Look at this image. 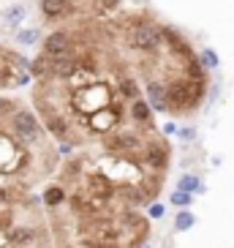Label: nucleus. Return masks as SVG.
<instances>
[{
    "label": "nucleus",
    "instance_id": "f257e3e1",
    "mask_svg": "<svg viewBox=\"0 0 234 248\" xmlns=\"http://www.w3.org/2000/svg\"><path fill=\"white\" fill-rule=\"evenodd\" d=\"M166 107L175 115H190L202 107L207 93V79H190L185 77L183 68H175L172 77H166Z\"/></svg>",
    "mask_w": 234,
    "mask_h": 248
},
{
    "label": "nucleus",
    "instance_id": "f03ea898",
    "mask_svg": "<svg viewBox=\"0 0 234 248\" xmlns=\"http://www.w3.org/2000/svg\"><path fill=\"white\" fill-rule=\"evenodd\" d=\"M125 36H123V44L128 46L131 52H150V55H158V52L166 49V25H158L153 19H125Z\"/></svg>",
    "mask_w": 234,
    "mask_h": 248
},
{
    "label": "nucleus",
    "instance_id": "7ed1b4c3",
    "mask_svg": "<svg viewBox=\"0 0 234 248\" xmlns=\"http://www.w3.org/2000/svg\"><path fill=\"white\" fill-rule=\"evenodd\" d=\"M115 104V90L106 82H90L85 88H73L71 90V107L73 112H79L82 117H90L93 112L103 109Z\"/></svg>",
    "mask_w": 234,
    "mask_h": 248
},
{
    "label": "nucleus",
    "instance_id": "20e7f679",
    "mask_svg": "<svg viewBox=\"0 0 234 248\" xmlns=\"http://www.w3.org/2000/svg\"><path fill=\"white\" fill-rule=\"evenodd\" d=\"M120 120H123V109H120L117 104H109V107L93 112L90 117H85V125H88L93 134H112L117 125H120Z\"/></svg>",
    "mask_w": 234,
    "mask_h": 248
},
{
    "label": "nucleus",
    "instance_id": "39448f33",
    "mask_svg": "<svg viewBox=\"0 0 234 248\" xmlns=\"http://www.w3.org/2000/svg\"><path fill=\"white\" fill-rule=\"evenodd\" d=\"M11 131L25 142H33L41 137V123L30 109H14L11 112Z\"/></svg>",
    "mask_w": 234,
    "mask_h": 248
},
{
    "label": "nucleus",
    "instance_id": "423d86ee",
    "mask_svg": "<svg viewBox=\"0 0 234 248\" xmlns=\"http://www.w3.org/2000/svg\"><path fill=\"white\" fill-rule=\"evenodd\" d=\"M76 49H79V44L73 41V33H68V30H55V33H49L41 41V52L49 55V58L68 55V52H76Z\"/></svg>",
    "mask_w": 234,
    "mask_h": 248
},
{
    "label": "nucleus",
    "instance_id": "0eeeda50",
    "mask_svg": "<svg viewBox=\"0 0 234 248\" xmlns=\"http://www.w3.org/2000/svg\"><path fill=\"white\" fill-rule=\"evenodd\" d=\"M38 8L46 22H60L76 11V3L73 0H38Z\"/></svg>",
    "mask_w": 234,
    "mask_h": 248
},
{
    "label": "nucleus",
    "instance_id": "6e6552de",
    "mask_svg": "<svg viewBox=\"0 0 234 248\" xmlns=\"http://www.w3.org/2000/svg\"><path fill=\"white\" fill-rule=\"evenodd\" d=\"M145 101L150 104L153 112H169L166 107V82L161 77H150L145 82Z\"/></svg>",
    "mask_w": 234,
    "mask_h": 248
},
{
    "label": "nucleus",
    "instance_id": "1a4fd4ad",
    "mask_svg": "<svg viewBox=\"0 0 234 248\" xmlns=\"http://www.w3.org/2000/svg\"><path fill=\"white\" fill-rule=\"evenodd\" d=\"M103 145L109 147V150H115V153H120V155H128V153L133 155L142 147V139L136 131H117V134H112Z\"/></svg>",
    "mask_w": 234,
    "mask_h": 248
},
{
    "label": "nucleus",
    "instance_id": "9d476101",
    "mask_svg": "<svg viewBox=\"0 0 234 248\" xmlns=\"http://www.w3.org/2000/svg\"><path fill=\"white\" fill-rule=\"evenodd\" d=\"M145 161L150 164L153 169H166V164H169V147H166V142H150V145L145 147Z\"/></svg>",
    "mask_w": 234,
    "mask_h": 248
},
{
    "label": "nucleus",
    "instance_id": "9b49d317",
    "mask_svg": "<svg viewBox=\"0 0 234 248\" xmlns=\"http://www.w3.org/2000/svg\"><path fill=\"white\" fill-rule=\"evenodd\" d=\"M128 117H131L133 123H139V125H150V128H153V109H150V104H147L145 98H142V95L131 101Z\"/></svg>",
    "mask_w": 234,
    "mask_h": 248
},
{
    "label": "nucleus",
    "instance_id": "f8f14e48",
    "mask_svg": "<svg viewBox=\"0 0 234 248\" xmlns=\"http://www.w3.org/2000/svg\"><path fill=\"white\" fill-rule=\"evenodd\" d=\"M3 22L8 25V28H16V25L25 22V16H28V6H22V3H11V6L3 8Z\"/></svg>",
    "mask_w": 234,
    "mask_h": 248
},
{
    "label": "nucleus",
    "instance_id": "ddd939ff",
    "mask_svg": "<svg viewBox=\"0 0 234 248\" xmlns=\"http://www.w3.org/2000/svg\"><path fill=\"white\" fill-rule=\"evenodd\" d=\"M46 128H49L52 134L58 139H63L68 134V123L63 120V115L60 112H55V109H46Z\"/></svg>",
    "mask_w": 234,
    "mask_h": 248
},
{
    "label": "nucleus",
    "instance_id": "4468645a",
    "mask_svg": "<svg viewBox=\"0 0 234 248\" xmlns=\"http://www.w3.org/2000/svg\"><path fill=\"white\" fill-rule=\"evenodd\" d=\"M88 188L93 191V197L106 199V197L112 194V183L106 180L103 175H90V177H88Z\"/></svg>",
    "mask_w": 234,
    "mask_h": 248
},
{
    "label": "nucleus",
    "instance_id": "2eb2a0df",
    "mask_svg": "<svg viewBox=\"0 0 234 248\" xmlns=\"http://www.w3.org/2000/svg\"><path fill=\"white\" fill-rule=\"evenodd\" d=\"M117 90H120V95H125V98H131V101L142 95L136 77H128V74H123V77H120V82H117Z\"/></svg>",
    "mask_w": 234,
    "mask_h": 248
},
{
    "label": "nucleus",
    "instance_id": "dca6fc26",
    "mask_svg": "<svg viewBox=\"0 0 234 248\" xmlns=\"http://www.w3.org/2000/svg\"><path fill=\"white\" fill-rule=\"evenodd\" d=\"M33 237H36V234H33V229H28V226H14V229L6 232V243H11V246H28Z\"/></svg>",
    "mask_w": 234,
    "mask_h": 248
},
{
    "label": "nucleus",
    "instance_id": "f3484780",
    "mask_svg": "<svg viewBox=\"0 0 234 248\" xmlns=\"http://www.w3.org/2000/svg\"><path fill=\"white\" fill-rule=\"evenodd\" d=\"M41 41V30L38 28H25V30H16V44L19 46H33Z\"/></svg>",
    "mask_w": 234,
    "mask_h": 248
},
{
    "label": "nucleus",
    "instance_id": "a211bd4d",
    "mask_svg": "<svg viewBox=\"0 0 234 248\" xmlns=\"http://www.w3.org/2000/svg\"><path fill=\"white\" fill-rule=\"evenodd\" d=\"M177 188L188 191V194H199V191H205V186H202V180H199L196 175H183L180 183H177Z\"/></svg>",
    "mask_w": 234,
    "mask_h": 248
},
{
    "label": "nucleus",
    "instance_id": "6ab92c4d",
    "mask_svg": "<svg viewBox=\"0 0 234 248\" xmlns=\"http://www.w3.org/2000/svg\"><path fill=\"white\" fill-rule=\"evenodd\" d=\"M63 199H66V191H63V186H49V188L44 191V202L49 204V207H58Z\"/></svg>",
    "mask_w": 234,
    "mask_h": 248
},
{
    "label": "nucleus",
    "instance_id": "aec40b11",
    "mask_svg": "<svg viewBox=\"0 0 234 248\" xmlns=\"http://www.w3.org/2000/svg\"><path fill=\"white\" fill-rule=\"evenodd\" d=\"M199 63H202V68H205V71H212V68L220 66V58L212 49H202V52H199Z\"/></svg>",
    "mask_w": 234,
    "mask_h": 248
},
{
    "label": "nucleus",
    "instance_id": "412c9836",
    "mask_svg": "<svg viewBox=\"0 0 234 248\" xmlns=\"http://www.w3.org/2000/svg\"><path fill=\"white\" fill-rule=\"evenodd\" d=\"M193 224H196V216H193V213H188V210H183L175 218V229H177V232H188Z\"/></svg>",
    "mask_w": 234,
    "mask_h": 248
},
{
    "label": "nucleus",
    "instance_id": "4be33fe9",
    "mask_svg": "<svg viewBox=\"0 0 234 248\" xmlns=\"http://www.w3.org/2000/svg\"><path fill=\"white\" fill-rule=\"evenodd\" d=\"M190 202H193V194H188V191L177 188L175 194H172V204H177V207H188Z\"/></svg>",
    "mask_w": 234,
    "mask_h": 248
},
{
    "label": "nucleus",
    "instance_id": "5701e85b",
    "mask_svg": "<svg viewBox=\"0 0 234 248\" xmlns=\"http://www.w3.org/2000/svg\"><path fill=\"white\" fill-rule=\"evenodd\" d=\"M177 134H180V139H183V142H193V139H196V131H193V128H188V125H185V128H177Z\"/></svg>",
    "mask_w": 234,
    "mask_h": 248
},
{
    "label": "nucleus",
    "instance_id": "b1692460",
    "mask_svg": "<svg viewBox=\"0 0 234 248\" xmlns=\"http://www.w3.org/2000/svg\"><path fill=\"white\" fill-rule=\"evenodd\" d=\"M147 213H150V218H161V216H163V204L161 202H153Z\"/></svg>",
    "mask_w": 234,
    "mask_h": 248
},
{
    "label": "nucleus",
    "instance_id": "393cba45",
    "mask_svg": "<svg viewBox=\"0 0 234 248\" xmlns=\"http://www.w3.org/2000/svg\"><path fill=\"white\" fill-rule=\"evenodd\" d=\"M8 109H14V104L8 98H0V115H8Z\"/></svg>",
    "mask_w": 234,
    "mask_h": 248
},
{
    "label": "nucleus",
    "instance_id": "a878e982",
    "mask_svg": "<svg viewBox=\"0 0 234 248\" xmlns=\"http://www.w3.org/2000/svg\"><path fill=\"white\" fill-rule=\"evenodd\" d=\"M98 3H103V8H117L123 0H98Z\"/></svg>",
    "mask_w": 234,
    "mask_h": 248
},
{
    "label": "nucleus",
    "instance_id": "bb28decb",
    "mask_svg": "<svg viewBox=\"0 0 234 248\" xmlns=\"http://www.w3.org/2000/svg\"><path fill=\"white\" fill-rule=\"evenodd\" d=\"M163 134H169V137H172V134H177V125L175 123H166V125H163Z\"/></svg>",
    "mask_w": 234,
    "mask_h": 248
},
{
    "label": "nucleus",
    "instance_id": "cd10ccee",
    "mask_svg": "<svg viewBox=\"0 0 234 248\" xmlns=\"http://www.w3.org/2000/svg\"><path fill=\"white\" fill-rule=\"evenodd\" d=\"M6 199H8V191H3V188H0V202H6Z\"/></svg>",
    "mask_w": 234,
    "mask_h": 248
},
{
    "label": "nucleus",
    "instance_id": "c85d7f7f",
    "mask_svg": "<svg viewBox=\"0 0 234 248\" xmlns=\"http://www.w3.org/2000/svg\"><path fill=\"white\" fill-rule=\"evenodd\" d=\"M95 248H106V246H95Z\"/></svg>",
    "mask_w": 234,
    "mask_h": 248
},
{
    "label": "nucleus",
    "instance_id": "c756f323",
    "mask_svg": "<svg viewBox=\"0 0 234 248\" xmlns=\"http://www.w3.org/2000/svg\"><path fill=\"white\" fill-rule=\"evenodd\" d=\"M142 248H150V246H142Z\"/></svg>",
    "mask_w": 234,
    "mask_h": 248
}]
</instances>
